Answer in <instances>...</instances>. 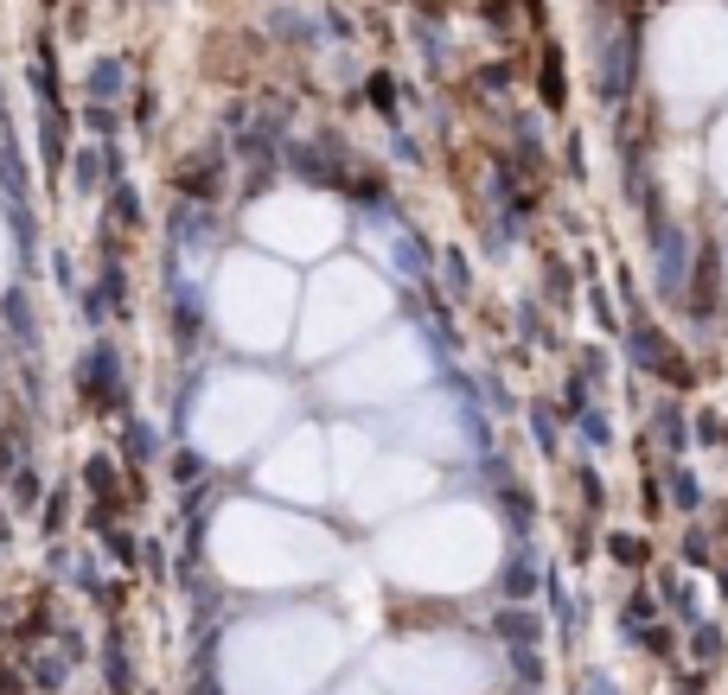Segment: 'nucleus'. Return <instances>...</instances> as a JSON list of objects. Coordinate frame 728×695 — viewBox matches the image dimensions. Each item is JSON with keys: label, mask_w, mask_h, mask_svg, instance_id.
Wrapping results in <instances>:
<instances>
[{"label": "nucleus", "mask_w": 728, "mask_h": 695, "mask_svg": "<svg viewBox=\"0 0 728 695\" xmlns=\"http://www.w3.org/2000/svg\"><path fill=\"white\" fill-rule=\"evenodd\" d=\"M109 173H115V166H109V154H97V147H83V154L71 160V185H78V192H97Z\"/></svg>", "instance_id": "obj_3"}, {"label": "nucleus", "mask_w": 728, "mask_h": 695, "mask_svg": "<svg viewBox=\"0 0 728 695\" xmlns=\"http://www.w3.org/2000/svg\"><path fill=\"white\" fill-rule=\"evenodd\" d=\"M173 236H180V243H205V236H211V211H205V205H199V211H180V231H173Z\"/></svg>", "instance_id": "obj_6"}, {"label": "nucleus", "mask_w": 728, "mask_h": 695, "mask_svg": "<svg viewBox=\"0 0 728 695\" xmlns=\"http://www.w3.org/2000/svg\"><path fill=\"white\" fill-rule=\"evenodd\" d=\"M83 122H90V129H97V134H115V115H109V109H103V103L90 109V115H83Z\"/></svg>", "instance_id": "obj_12"}, {"label": "nucleus", "mask_w": 728, "mask_h": 695, "mask_svg": "<svg viewBox=\"0 0 728 695\" xmlns=\"http://www.w3.org/2000/svg\"><path fill=\"white\" fill-rule=\"evenodd\" d=\"M173 185H180V198H199V205H205L211 192H218V154L185 160L180 173H173Z\"/></svg>", "instance_id": "obj_2"}, {"label": "nucleus", "mask_w": 728, "mask_h": 695, "mask_svg": "<svg viewBox=\"0 0 728 695\" xmlns=\"http://www.w3.org/2000/svg\"><path fill=\"white\" fill-rule=\"evenodd\" d=\"M287 173L307 185H333V192H352V180H345V166H333V160L320 154V147H307V141H287Z\"/></svg>", "instance_id": "obj_1"}, {"label": "nucleus", "mask_w": 728, "mask_h": 695, "mask_svg": "<svg viewBox=\"0 0 728 695\" xmlns=\"http://www.w3.org/2000/svg\"><path fill=\"white\" fill-rule=\"evenodd\" d=\"M122 90V64L109 58V64H97V96H115Z\"/></svg>", "instance_id": "obj_9"}, {"label": "nucleus", "mask_w": 728, "mask_h": 695, "mask_svg": "<svg viewBox=\"0 0 728 695\" xmlns=\"http://www.w3.org/2000/svg\"><path fill=\"white\" fill-rule=\"evenodd\" d=\"M0 185H7L13 198L27 192V173H20V154H13V147H0Z\"/></svg>", "instance_id": "obj_7"}, {"label": "nucleus", "mask_w": 728, "mask_h": 695, "mask_svg": "<svg viewBox=\"0 0 728 695\" xmlns=\"http://www.w3.org/2000/svg\"><path fill=\"white\" fill-rule=\"evenodd\" d=\"M109 217H115L122 231H134V217H141V198H134V185H129V180L109 185Z\"/></svg>", "instance_id": "obj_5"}, {"label": "nucleus", "mask_w": 728, "mask_h": 695, "mask_svg": "<svg viewBox=\"0 0 728 695\" xmlns=\"http://www.w3.org/2000/svg\"><path fill=\"white\" fill-rule=\"evenodd\" d=\"M134 122H141V129L154 122V90H141V96H134Z\"/></svg>", "instance_id": "obj_13"}, {"label": "nucleus", "mask_w": 728, "mask_h": 695, "mask_svg": "<svg viewBox=\"0 0 728 695\" xmlns=\"http://www.w3.org/2000/svg\"><path fill=\"white\" fill-rule=\"evenodd\" d=\"M479 13H486V27H512V0H479Z\"/></svg>", "instance_id": "obj_10"}, {"label": "nucleus", "mask_w": 728, "mask_h": 695, "mask_svg": "<svg viewBox=\"0 0 728 695\" xmlns=\"http://www.w3.org/2000/svg\"><path fill=\"white\" fill-rule=\"evenodd\" d=\"M479 83H486V90H505V83H512V64H486V71H479Z\"/></svg>", "instance_id": "obj_11"}, {"label": "nucleus", "mask_w": 728, "mask_h": 695, "mask_svg": "<svg viewBox=\"0 0 728 695\" xmlns=\"http://www.w3.org/2000/svg\"><path fill=\"white\" fill-rule=\"evenodd\" d=\"M364 96H371V103L384 109V115H396V83H391V78H384V71H377V78L364 83Z\"/></svg>", "instance_id": "obj_8"}, {"label": "nucleus", "mask_w": 728, "mask_h": 695, "mask_svg": "<svg viewBox=\"0 0 728 695\" xmlns=\"http://www.w3.org/2000/svg\"><path fill=\"white\" fill-rule=\"evenodd\" d=\"M537 90H544V103H549V109H563V96H569V90H563V52H556V45H544V64H537Z\"/></svg>", "instance_id": "obj_4"}]
</instances>
